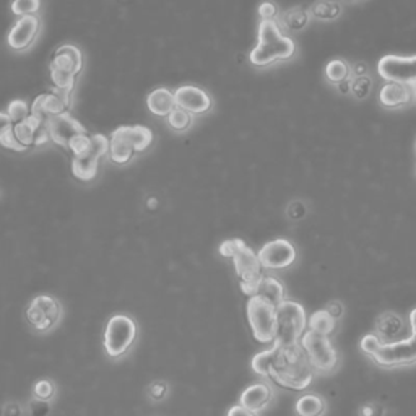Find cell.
I'll return each mask as SVG.
<instances>
[{
    "label": "cell",
    "mask_w": 416,
    "mask_h": 416,
    "mask_svg": "<svg viewBox=\"0 0 416 416\" xmlns=\"http://www.w3.org/2000/svg\"><path fill=\"white\" fill-rule=\"evenodd\" d=\"M326 412V402L317 394H304L296 402L298 416H322Z\"/></svg>",
    "instance_id": "cell-24"
},
{
    "label": "cell",
    "mask_w": 416,
    "mask_h": 416,
    "mask_svg": "<svg viewBox=\"0 0 416 416\" xmlns=\"http://www.w3.org/2000/svg\"><path fill=\"white\" fill-rule=\"evenodd\" d=\"M273 353H275V350H273V346H272V348L262 351L259 353V355L254 356L252 369L255 374L262 375V378H269L272 361H273Z\"/></svg>",
    "instance_id": "cell-26"
},
{
    "label": "cell",
    "mask_w": 416,
    "mask_h": 416,
    "mask_svg": "<svg viewBox=\"0 0 416 416\" xmlns=\"http://www.w3.org/2000/svg\"><path fill=\"white\" fill-rule=\"evenodd\" d=\"M83 57L77 46L64 44L55 50L50 60V78L57 91L70 95L82 72Z\"/></svg>",
    "instance_id": "cell-5"
},
{
    "label": "cell",
    "mask_w": 416,
    "mask_h": 416,
    "mask_svg": "<svg viewBox=\"0 0 416 416\" xmlns=\"http://www.w3.org/2000/svg\"><path fill=\"white\" fill-rule=\"evenodd\" d=\"M307 324H309V330H312V332L326 335V337H329L335 330V327H337V321L326 309L314 312Z\"/></svg>",
    "instance_id": "cell-25"
},
{
    "label": "cell",
    "mask_w": 416,
    "mask_h": 416,
    "mask_svg": "<svg viewBox=\"0 0 416 416\" xmlns=\"http://www.w3.org/2000/svg\"><path fill=\"white\" fill-rule=\"evenodd\" d=\"M307 327V319L303 306L296 301L284 299L277 307V334L273 345H298Z\"/></svg>",
    "instance_id": "cell-6"
},
{
    "label": "cell",
    "mask_w": 416,
    "mask_h": 416,
    "mask_svg": "<svg viewBox=\"0 0 416 416\" xmlns=\"http://www.w3.org/2000/svg\"><path fill=\"white\" fill-rule=\"evenodd\" d=\"M294 50L293 39L284 36L275 20H262L259 25V43L250 53V62L257 67H265L277 60L289 59Z\"/></svg>",
    "instance_id": "cell-2"
},
{
    "label": "cell",
    "mask_w": 416,
    "mask_h": 416,
    "mask_svg": "<svg viewBox=\"0 0 416 416\" xmlns=\"http://www.w3.org/2000/svg\"><path fill=\"white\" fill-rule=\"evenodd\" d=\"M273 361L269 379L289 390H304L314 378L309 360L301 345L278 346L273 345Z\"/></svg>",
    "instance_id": "cell-1"
},
{
    "label": "cell",
    "mask_w": 416,
    "mask_h": 416,
    "mask_svg": "<svg viewBox=\"0 0 416 416\" xmlns=\"http://www.w3.org/2000/svg\"><path fill=\"white\" fill-rule=\"evenodd\" d=\"M25 317L36 332L48 334L59 324L62 317V306L53 296L39 294L26 307Z\"/></svg>",
    "instance_id": "cell-11"
},
{
    "label": "cell",
    "mask_w": 416,
    "mask_h": 416,
    "mask_svg": "<svg viewBox=\"0 0 416 416\" xmlns=\"http://www.w3.org/2000/svg\"><path fill=\"white\" fill-rule=\"evenodd\" d=\"M50 140L48 125L43 124L38 117L30 116L26 121L11 124L5 132L0 135V144L9 150L25 151L31 146H39Z\"/></svg>",
    "instance_id": "cell-7"
},
{
    "label": "cell",
    "mask_w": 416,
    "mask_h": 416,
    "mask_svg": "<svg viewBox=\"0 0 416 416\" xmlns=\"http://www.w3.org/2000/svg\"><path fill=\"white\" fill-rule=\"evenodd\" d=\"M272 397H273L272 387L269 384L257 383L249 385L247 389L242 392L241 398H239V405L246 407L254 413H259L262 410L267 408V405L272 402Z\"/></svg>",
    "instance_id": "cell-20"
},
{
    "label": "cell",
    "mask_w": 416,
    "mask_h": 416,
    "mask_svg": "<svg viewBox=\"0 0 416 416\" xmlns=\"http://www.w3.org/2000/svg\"><path fill=\"white\" fill-rule=\"evenodd\" d=\"M39 31V20L36 15L21 16V18L11 26L9 33V46L15 50H25L30 48Z\"/></svg>",
    "instance_id": "cell-18"
},
{
    "label": "cell",
    "mask_w": 416,
    "mask_h": 416,
    "mask_svg": "<svg viewBox=\"0 0 416 416\" xmlns=\"http://www.w3.org/2000/svg\"><path fill=\"white\" fill-rule=\"evenodd\" d=\"M373 360L380 366L394 368L403 366V364L416 363V330H413L412 337L394 343H384L380 350L373 356Z\"/></svg>",
    "instance_id": "cell-14"
},
{
    "label": "cell",
    "mask_w": 416,
    "mask_h": 416,
    "mask_svg": "<svg viewBox=\"0 0 416 416\" xmlns=\"http://www.w3.org/2000/svg\"><path fill=\"white\" fill-rule=\"evenodd\" d=\"M378 72L387 83L413 85L416 82V55H385L379 60Z\"/></svg>",
    "instance_id": "cell-13"
},
{
    "label": "cell",
    "mask_w": 416,
    "mask_h": 416,
    "mask_svg": "<svg viewBox=\"0 0 416 416\" xmlns=\"http://www.w3.org/2000/svg\"><path fill=\"white\" fill-rule=\"evenodd\" d=\"M33 392H34V397H36V400L50 402L53 400V397L55 395V385L50 383L49 379H41L34 384Z\"/></svg>",
    "instance_id": "cell-30"
},
{
    "label": "cell",
    "mask_w": 416,
    "mask_h": 416,
    "mask_svg": "<svg viewBox=\"0 0 416 416\" xmlns=\"http://www.w3.org/2000/svg\"><path fill=\"white\" fill-rule=\"evenodd\" d=\"M39 10V0H14L11 11L21 18V16H31Z\"/></svg>",
    "instance_id": "cell-31"
},
{
    "label": "cell",
    "mask_w": 416,
    "mask_h": 416,
    "mask_svg": "<svg viewBox=\"0 0 416 416\" xmlns=\"http://www.w3.org/2000/svg\"><path fill=\"white\" fill-rule=\"evenodd\" d=\"M257 255L264 269L280 270L287 269L296 260V249L288 239H275L267 242Z\"/></svg>",
    "instance_id": "cell-15"
},
{
    "label": "cell",
    "mask_w": 416,
    "mask_h": 416,
    "mask_svg": "<svg viewBox=\"0 0 416 416\" xmlns=\"http://www.w3.org/2000/svg\"><path fill=\"white\" fill-rule=\"evenodd\" d=\"M11 125L7 112H0V135H2L5 130H7Z\"/></svg>",
    "instance_id": "cell-40"
},
{
    "label": "cell",
    "mask_w": 416,
    "mask_h": 416,
    "mask_svg": "<svg viewBox=\"0 0 416 416\" xmlns=\"http://www.w3.org/2000/svg\"><path fill=\"white\" fill-rule=\"evenodd\" d=\"M363 88L366 91H369V88H371V82H369L368 77H360L355 83H353V87H351L353 93H355L358 98H363V96H366V93H364Z\"/></svg>",
    "instance_id": "cell-33"
},
{
    "label": "cell",
    "mask_w": 416,
    "mask_h": 416,
    "mask_svg": "<svg viewBox=\"0 0 416 416\" xmlns=\"http://www.w3.org/2000/svg\"><path fill=\"white\" fill-rule=\"evenodd\" d=\"M254 296L265 299L267 303L273 304L275 307L280 306L284 299V287L280 280L273 277H264L259 283L257 289H255Z\"/></svg>",
    "instance_id": "cell-23"
},
{
    "label": "cell",
    "mask_w": 416,
    "mask_h": 416,
    "mask_svg": "<svg viewBox=\"0 0 416 416\" xmlns=\"http://www.w3.org/2000/svg\"><path fill=\"white\" fill-rule=\"evenodd\" d=\"M415 146H416V145H415Z\"/></svg>",
    "instance_id": "cell-44"
},
{
    "label": "cell",
    "mask_w": 416,
    "mask_h": 416,
    "mask_svg": "<svg viewBox=\"0 0 416 416\" xmlns=\"http://www.w3.org/2000/svg\"><path fill=\"white\" fill-rule=\"evenodd\" d=\"M412 88H413V93H415V98H416V82L412 85Z\"/></svg>",
    "instance_id": "cell-43"
},
{
    "label": "cell",
    "mask_w": 416,
    "mask_h": 416,
    "mask_svg": "<svg viewBox=\"0 0 416 416\" xmlns=\"http://www.w3.org/2000/svg\"><path fill=\"white\" fill-rule=\"evenodd\" d=\"M68 110H70V95L57 91V93L38 96L31 106V116L38 117L43 124L48 125L50 119L62 116V114L68 112Z\"/></svg>",
    "instance_id": "cell-16"
},
{
    "label": "cell",
    "mask_w": 416,
    "mask_h": 416,
    "mask_svg": "<svg viewBox=\"0 0 416 416\" xmlns=\"http://www.w3.org/2000/svg\"><path fill=\"white\" fill-rule=\"evenodd\" d=\"M363 415H366V416H375V407H368V408H364V410H363Z\"/></svg>",
    "instance_id": "cell-42"
},
{
    "label": "cell",
    "mask_w": 416,
    "mask_h": 416,
    "mask_svg": "<svg viewBox=\"0 0 416 416\" xmlns=\"http://www.w3.org/2000/svg\"><path fill=\"white\" fill-rule=\"evenodd\" d=\"M226 416H257V413L250 412V410H247L246 407H242V405H235V407H231L230 410H228Z\"/></svg>",
    "instance_id": "cell-38"
},
{
    "label": "cell",
    "mask_w": 416,
    "mask_h": 416,
    "mask_svg": "<svg viewBox=\"0 0 416 416\" xmlns=\"http://www.w3.org/2000/svg\"><path fill=\"white\" fill-rule=\"evenodd\" d=\"M146 105L148 110L159 117H168L174 111V107L178 106L174 93H171L166 88H156L155 91H151L146 98Z\"/></svg>",
    "instance_id": "cell-22"
},
{
    "label": "cell",
    "mask_w": 416,
    "mask_h": 416,
    "mask_svg": "<svg viewBox=\"0 0 416 416\" xmlns=\"http://www.w3.org/2000/svg\"><path fill=\"white\" fill-rule=\"evenodd\" d=\"M168 121L174 130H186L192 125V114L182 110L179 106H176L174 111L168 116Z\"/></svg>",
    "instance_id": "cell-28"
},
{
    "label": "cell",
    "mask_w": 416,
    "mask_h": 416,
    "mask_svg": "<svg viewBox=\"0 0 416 416\" xmlns=\"http://www.w3.org/2000/svg\"><path fill=\"white\" fill-rule=\"evenodd\" d=\"M48 130L50 140L55 142L57 145L67 148V150L70 148L72 142L75 140L77 137L88 134L87 129H85L77 119H73L68 112L50 119L48 122Z\"/></svg>",
    "instance_id": "cell-17"
},
{
    "label": "cell",
    "mask_w": 416,
    "mask_h": 416,
    "mask_svg": "<svg viewBox=\"0 0 416 416\" xmlns=\"http://www.w3.org/2000/svg\"><path fill=\"white\" fill-rule=\"evenodd\" d=\"M110 153V139L105 135H93L91 144L78 155H73L72 159V173L80 181L95 179L98 173L101 158Z\"/></svg>",
    "instance_id": "cell-12"
},
{
    "label": "cell",
    "mask_w": 416,
    "mask_h": 416,
    "mask_svg": "<svg viewBox=\"0 0 416 416\" xmlns=\"http://www.w3.org/2000/svg\"><path fill=\"white\" fill-rule=\"evenodd\" d=\"M166 389H168L166 384L155 383L150 387V397L153 398V400H161V398H164V395H166V392H168Z\"/></svg>",
    "instance_id": "cell-35"
},
{
    "label": "cell",
    "mask_w": 416,
    "mask_h": 416,
    "mask_svg": "<svg viewBox=\"0 0 416 416\" xmlns=\"http://www.w3.org/2000/svg\"><path fill=\"white\" fill-rule=\"evenodd\" d=\"M384 343L385 341H383L379 335H366V337L361 340V350L366 353L368 356L373 358Z\"/></svg>",
    "instance_id": "cell-32"
},
{
    "label": "cell",
    "mask_w": 416,
    "mask_h": 416,
    "mask_svg": "<svg viewBox=\"0 0 416 416\" xmlns=\"http://www.w3.org/2000/svg\"><path fill=\"white\" fill-rule=\"evenodd\" d=\"M153 144V132L144 125L137 127H119L110 139V156L114 163L125 164L135 153L145 151Z\"/></svg>",
    "instance_id": "cell-4"
},
{
    "label": "cell",
    "mask_w": 416,
    "mask_h": 416,
    "mask_svg": "<svg viewBox=\"0 0 416 416\" xmlns=\"http://www.w3.org/2000/svg\"><path fill=\"white\" fill-rule=\"evenodd\" d=\"M348 73H350L348 65L340 59L329 62L326 67V75L332 83H341L343 80H346V77H348Z\"/></svg>",
    "instance_id": "cell-27"
},
{
    "label": "cell",
    "mask_w": 416,
    "mask_h": 416,
    "mask_svg": "<svg viewBox=\"0 0 416 416\" xmlns=\"http://www.w3.org/2000/svg\"><path fill=\"white\" fill-rule=\"evenodd\" d=\"M326 311L335 319V321H338V319L341 317V314H343V307H341V304L338 303V301H332V303H329L326 306Z\"/></svg>",
    "instance_id": "cell-36"
},
{
    "label": "cell",
    "mask_w": 416,
    "mask_h": 416,
    "mask_svg": "<svg viewBox=\"0 0 416 416\" xmlns=\"http://www.w3.org/2000/svg\"><path fill=\"white\" fill-rule=\"evenodd\" d=\"M334 5L335 4H332V2H321V4H317L316 9H314L316 16H319V18H326V20L335 18V15L330 14V7H334Z\"/></svg>",
    "instance_id": "cell-34"
},
{
    "label": "cell",
    "mask_w": 416,
    "mask_h": 416,
    "mask_svg": "<svg viewBox=\"0 0 416 416\" xmlns=\"http://www.w3.org/2000/svg\"><path fill=\"white\" fill-rule=\"evenodd\" d=\"M247 319L254 338L260 343H273L277 334V307L259 296L247 301Z\"/></svg>",
    "instance_id": "cell-9"
},
{
    "label": "cell",
    "mask_w": 416,
    "mask_h": 416,
    "mask_svg": "<svg viewBox=\"0 0 416 416\" xmlns=\"http://www.w3.org/2000/svg\"><path fill=\"white\" fill-rule=\"evenodd\" d=\"M410 324H412V330H416V309L410 312Z\"/></svg>",
    "instance_id": "cell-41"
},
{
    "label": "cell",
    "mask_w": 416,
    "mask_h": 416,
    "mask_svg": "<svg viewBox=\"0 0 416 416\" xmlns=\"http://www.w3.org/2000/svg\"><path fill=\"white\" fill-rule=\"evenodd\" d=\"M415 98L412 85L402 83H385L379 93L380 105L385 107H400L408 105Z\"/></svg>",
    "instance_id": "cell-21"
},
{
    "label": "cell",
    "mask_w": 416,
    "mask_h": 416,
    "mask_svg": "<svg viewBox=\"0 0 416 416\" xmlns=\"http://www.w3.org/2000/svg\"><path fill=\"white\" fill-rule=\"evenodd\" d=\"M7 116L11 124H18V122L26 121V119L31 116V110L26 106L25 101L16 100V101H11L9 105Z\"/></svg>",
    "instance_id": "cell-29"
},
{
    "label": "cell",
    "mask_w": 416,
    "mask_h": 416,
    "mask_svg": "<svg viewBox=\"0 0 416 416\" xmlns=\"http://www.w3.org/2000/svg\"><path fill=\"white\" fill-rule=\"evenodd\" d=\"M137 332L139 330H137V324L132 317L125 314L112 316L106 324L105 340H102L106 355L112 360L127 355L135 343Z\"/></svg>",
    "instance_id": "cell-8"
},
{
    "label": "cell",
    "mask_w": 416,
    "mask_h": 416,
    "mask_svg": "<svg viewBox=\"0 0 416 416\" xmlns=\"http://www.w3.org/2000/svg\"><path fill=\"white\" fill-rule=\"evenodd\" d=\"M4 415L5 416H20L21 415V410L18 408L16 403H7L4 408Z\"/></svg>",
    "instance_id": "cell-39"
},
{
    "label": "cell",
    "mask_w": 416,
    "mask_h": 416,
    "mask_svg": "<svg viewBox=\"0 0 416 416\" xmlns=\"http://www.w3.org/2000/svg\"><path fill=\"white\" fill-rule=\"evenodd\" d=\"M259 14L262 16V20H273V16H275V5L262 4Z\"/></svg>",
    "instance_id": "cell-37"
},
{
    "label": "cell",
    "mask_w": 416,
    "mask_h": 416,
    "mask_svg": "<svg viewBox=\"0 0 416 416\" xmlns=\"http://www.w3.org/2000/svg\"><path fill=\"white\" fill-rule=\"evenodd\" d=\"M176 105L191 114H203L212 106V100L205 93L202 88L192 87V85H184L179 87L174 93Z\"/></svg>",
    "instance_id": "cell-19"
},
{
    "label": "cell",
    "mask_w": 416,
    "mask_h": 416,
    "mask_svg": "<svg viewBox=\"0 0 416 416\" xmlns=\"http://www.w3.org/2000/svg\"><path fill=\"white\" fill-rule=\"evenodd\" d=\"M301 348L304 350L307 360L314 371L330 373L338 363V355L335 351L332 341L329 337L307 330L299 341Z\"/></svg>",
    "instance_id": "cell-10"
},
{
    "label": "cell",
    "mask_w": 416,
    "mask_h": 416,
    "mask_svg": "<svg viewBox=\"0 0 416 416\" xmlns=\"http://www.w3.org/2000/svg\"><path fill=\"white\" fill-rule=\"evenodd\" d=\"M220 252L223 257L233 259L235 262V269L241 282V289L246 293L249 298L254 296L255 289H257L259 283L264 275H262V267L259 255L250 249L246 242L241 239H230L225 241L220 246Z\"/></svg>",
    "instance_id": "cell-3"
}]
</instances>
